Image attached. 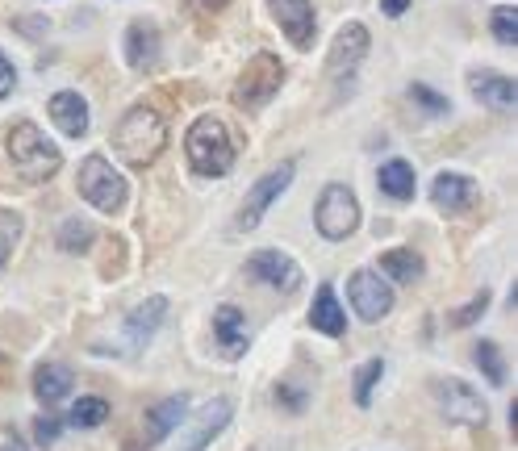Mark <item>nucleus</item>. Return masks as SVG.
Listing matches in <instances>:
<instances>
[{"label": "nucleus", "mask_w": 518, "mask_h": 451, "mask_svg": "<svg viewBox=\"0 0 518 451\" xmlns=\"http://www.w3.org/2000/svg\"><path fill=\"white\" fill-rule=\"evenodd\" d=\"M310 326L322 330V335H331V339H339L343 330H347V314H343V305H339L331 284H322V289H318L314 310H310Z\"/></svg>", "instance_id": "nucleus-21"}, {"label": "nucleus", "mask_w": 518, "mask_h": 451, "mask_svg": "<svg viewBox=\"0 0 518 451\" xmlns=\"http://www.w3.org/2000/svg\"><path fill=\"white\" fill-rule=\"evenodd\" d=\"M247 272H251L255 280L272 284L276 293H297V289H301V268H297V259H289L285 251H272V247L255 251V255L247 259Z\"/></svg>", "instance_id": "nucleus-11"}, {"label": "nucleus", "mask_w": 518, "mask_h": 451, "mask_svg": "<svg viewBox=\"0 0 518 451\" xmlns=\"http://www.w3.org/2000/svg\"><path fill=\"white\" fill-rule=\"evenodd\" d=\"M381 9H385V17H402L410 9V0H381Z\"/></svg>", "instance_id": "nucleus-35"}, {"label": "nucleus", "mask_w": 518, "mask_h": 451, "mask_svg": "<svg viewBox=\"0 0 518 451\" xmlns=\"http://www.w3.org/2000/svg\"><path fill=\"white\" fill-rule=\"evenodd\" d=\"M163 147H168V126H163V117L151 105L126 109V117L113 126V151L122 155L126 163H134V168L159 159Z\"/></svg>", "instance_id": "nucleus-1"}, {"label": "nucleus", "mask_w": 518, "mask_h": 451, "mask_svg": "<svg viewBox=\"0 0 518 451\" xmlns=\"http://www.w3.org/2000/svg\"><path fill=\"white\" fill-rule=\"evenodd\" d=\"M105 418H109V401H105V397H80L76 406H72V414H67V422L80 426V431L105 426Z\"/></svg>", "instance_id": "nucleus-25"}, {"label": "nucleus", "mask_w": 518, "mask_h": 451, "mask_svg": "<svg viewBox=\"0 0 518 451\" xmlns=\"http://www.w3.org/2000/svg\"><path fill=\"white\" fill-rule=\"evenodd\" d=\"M276 401H280V406H285V410H305V393L297 389V385H276Z\"/></svg>", "instance_id": "nucleus-33"}, {"label": "nucleus", "mask_w": 518, "mask_h": 451, "mask_svg": "<svg viewBox=\"0 0 518 451\" xmlns=\"http://www.w3.org/2000/svg\"><path fill=\"white\" fill-rule=\"evenodd\" d=\"M159 51H163V42H159V30L147 26V21H134V26L126 30V59L130 67L138 71H147L159 63Z\"/></svg>", "instance_id": "nucleus-20"}, {"label": "nucleus", "mask_w": 518, "mask_h": 451, "mask_svg": "<svg viewBox=\"0 0 518 451\" xmlns=\"http://www.w3.org/2000/svg\"><path fill=\"white\" fill-rule=\"evenodd\" d=\"M410 101H418L427 113H447V97H439V92L427 88V84H410Z\"/></svg>", "instance_id": "nucleus-31"}, {"label": "nucleus", "mask_w": 518, "mask_h": 451, "mask_svg": "<svg viewBox=\"0 0 518 451\" xmlns=\"http://www.w3.org/2000/svg\"><path fill=\"white\" fill-rule=\"evenodd\" d=\"M201 5H205V9H222V5H226V0H201Z\"/></svg>", "instance_id": "nucleus-38"}, {"label": "nucleus", "mask_w": 518, "mask_h": 451, "mask_svg": "<svg viewBox=\"0 0 518 451\" xmlns=\"http://www.w3.org/2000/svg\"><path fill=\"white\" fill-rule=\"evenodd\" d=\"M381 272H389L393 280H402V284H414L422 276V255L410 251V247H393L381 255Z\"/></svg>", "instance_id": "nucleus-24"}, {"label": "nucleus", "mask_w": 518, "mask_h": 451, "mask_svg": "<svg viewBox=\"0 0 518 451\" xmlns=\"http://www.w3.org/2000/svg\"><path fill=\"white\" fill-rule=\"evenodd\" d=\"M5 147H9V159H13L17 176L30 180V184L51 180V176L59 172V163H63V155H59L55 142L46 138L34 122H26V117H21V122H13L9 138H5Z\"/></svg>", "instance_id": "nucleus-2"}, {"label": "nucleus", "mask_w": 518, "mask_h": 451, "mask_svg": "<svg viewBox=\"0 0 518 451\" xmlns=\"http://www.w3.org/2000/svg\"><path fill=\"white\" fill-rule=\"evenodd\" d=\"M314 222L322 230V239H347L351 230L360 226V201L356 193H351L347 184H326L322 188V197H318V209H314Z\"/></svg>", "instance_id": "nucleus-6"}, {"label": "nucleus", "mask_w": 518, "mask_h": 451, "mask_svg": "<svg viewBox=\"0 0 518 451\" xmlns=\"http://www.w3.org/2000/svg\"><path fill=\"white\" fill-rule=\"evenodd\" d=\"M268 9L276 17V26L285 30V38L297 46V51H310L318 38V17L310 0H268Z\"/></svg>", "instance_id": "nucleus-9"}, {"label": "nucleus", "mask_w": 518, "mask_h": 451, "mask_svg": "<svg viewBox=\"0 0 518 451\" xmlns=\"http://www.w3.org/2000/svg\"><path fill=\"white\" fill-rule=\"evenodd\" d=\"M473 360H477V368L485 372V381H489V385H506V364H502V351H498V343L481 339V343L473 347Z\"/></svg>", "instance_id": "nucleus-26"}, {"label": "nucleus", "mask_w": 518, "mask_h": 451, "mask_svg": "<svg viewBox=\"0 0 518 451\" xmlns=\"http://www.w3.org/2000/svg\"><path fill=\"white\" fill-rule=\"evenodd\" d=\"M59 247H63V251H88V247H92L88 222H63V226H59Z\"/></svg>", "instance_id": "nucleus-28"}, {"label": "nucleus", "mask_w": 518, "mask_h": 451, "mask_svg": "<svg viewBox=\"0 0 518 451\" xmlns=\"http://www.w3.org/2000/svg\"><path fill=\"white\" fill-rule=\"evenodd\" d=\"M184 414H188V397L184 393L180 397H163L159 406H151L147 422H143V447H159L184 422Z\"/></svg>", "instance_id": "nucleus-14"}, {"label": "nucleus", "mask_w": 518, "mask_h": 451, "mask_svg": "<svg viewBox=\"0 0 518 451\" xmlns=\"http://www.w3.org/2000/svg\"><path fill=\"white\" fill-rule=\"evenodd\" d=\"M431 397L447 422H460V426H485L489 418V406L481 401V393L473 385L456 381V376H447V381H431Z\"/></svg>", "instance_id": "nucleus-7"}, {"label": "nucleus", "mask_w": 518, "mask_h": 451, "mask_svg": "<svg viewBox=\"0 0 518 451\" xmlns=\"http://www.w3.org/2000/svg\"><path fill=\"white\" fill-rule=\"evenodd\" d=\"M493 38H498L502 46H514V38H518V13L510 5H502L498 13H493Z\"/></svg>", "instance_id": "nucleus-30"}, {"label": "nucleus", "mask_w": 518, "mask_h": 451, "mask_svg": "<svg viewBox=\"0 0 518 451\" xmlns=\"http://www.w3.org/2000/svg\"><path fill=\"white\" fill-rule=\"evenodd\" d=\"M347 297L364 322H381L393 310V289L381 280V272H356L347 280Z\"/></svg>", "instance_id": "nucleus-10"}, {"label": "nucleus", "mask_w": 518, "mask_h": 451, "mask_svg": "<svg viewBox=\"0 0 518 451\" xmlns=\"http://www.w3.org/2000/svg\"><path fill=\"white\" fill-rule=\"evenodd\" d=\"M468 84H473V97L489 109H498V113H510L514 101H518V92H514V80L498 76V71H473L468 76Z\"/></svg>", "instance_id": "nucleus-17"}, {"label": "nucleus", "mask_w": 518, "mask_h": 451, "mask_svg": "<svg viewBox=\"0 0 518 451\" xmlns=\"http://www.w3.org/2000/svg\"><path fill=\"white\" fill-rule=\"evenodd\" d=\"M0 451H26V443H21V439H5V443H0Z\"/></svg>", "instance_id": "nucleus-36"}, {"label": "nucleus", "mask_w": 518, "mask_h": 451, "mask_svg": "<svg viewBox=\"0 0 518 451\" xmlns=\"http://www.w3.org/2000/svg\"><path fill=\"white\" fill-rule=\"evenodd\" d=\"M184 155L193 163L197 176H226L234 168V142L226 134V126L218 117H201V122L188 126V138H184Z\"/></svg>", "instance_id": "nucleus-3"}, {"label": "nucleus", "mask_w": 518, "mask_h": 451, "mask_svg": "<svg viewBox=\"0 0 518 451\" xmlns=\"http://www.w3.org/2000/svg\"><path fill=\"white\" fill-rule=\"evenodd\" d=\"M280 84H285V63H280L276 55H268V51H259V55L243 67L239 84H234V105L247 109V113L264 109V105L276 97V92H280Z\"/></svg>", "instance_id": "nucleus-5"}, {"label": "nucleus", "mask_w": 518, "mask_h": 451, "mask_svg": "<svg viewBox=\"0 0 518 451\" xmlns=\"http://www.w3.org/2000/svg\"><path fill=\"white\" fill-rule=\"evenodd\" d=\"M5 259H9V239L0 234V268H5Z\"/></svg>", "instance_id": "nucleus-37"}, {"label": "nucleus", "mask_w": 518, "mask_h": 451, "mask_svg": "<svg viewBox=\"0 0 518 451\" xmlns=\"http://www.w3.org/2000/svg\"><path fill=\"white\" fill-rule=\"evenodd\" d=\"M293 163H280V168H272L268 176H259L255 184H251V193H247V201L239 205V213H234V230H255L259 226V218L268 213V205L285 193V188L293 184Z\"/></svg>", "instance_id": "nucleus-8"}, {"label": "nucleus", "mask_w": 518, "mask_h": 451, "mask_svg": "<svg viewBox=\"0 0 518 451\" xmlns=\"http://www.w3.org/2000/svg\"><path fill=\"white\" fill-rule=\"evenodd\" d=\"M72 368H63V364H42L34 372V397L42 401V406H59V401L72 393Z\"/></svg>", "instance_id": "nucleus-22"}, {"label": "nucleus", "mask_w": 518, "mask_h": 451, "mask_svg": "<svg viewBox=\"0 0 518 451\" xmlns=\"http://www.w3.org/2000/svg\"><path fill=\"white\" fill-rule=\"evenodd\" d=\"M431 201L443 213H464V209L477 205V184L468 176H456V172H439L435 184H431Z\"/></svg>", "instance_id": "nucleus-16"}, {"label": "nucleus", "mask_w": 518, "mask_h": 451, "mask_svg": "<svg viewBox=\"0 0 518 451\" xmlns=\"http://www.w3.org/2000/svg\"><path fill=\"white\" fill-rule=\"evenodd\" d=\"M364 55H368V30L360 26V21H347V26L335 34V42H331L326 71H331L335 80H343V76H351V71L364 63Z\"/></svg>", "instance_id": "nucleus-12"}, {"label": "nucleus", "mask_w": 518, "mask_h": 451, "mask_svg": "<svg viewBox=\"0 0 518 451\" xmlns=\"http://www.w3.org/2000/svg\"><path fill=\"white\" fill-rule=\"evenodd\" d=\"M381 376H385V360H368L356 372V406H372V389H376Z\"/></svg>", "instance_id": "nucleus-27"}, {"label": "nucleus", "mask_w": 518, "mask_h": 451, "mask_svg": "<svg viewBox=\"0 0 518 451\" xmlns=\"http://www.w3.org/2000/svg\"><path fill=\"white\" fill-rule=\"evenodd\" d=\"M214 343L226 360H239V355L247 351L251 335H247V318L239 314V305H222V310L214 314Z\"/></svg>", "instance_id": "nucleus-15"}, {"label": "nucleus", "mask_w": 518, "mask_h": 451, "mask_svg": "<svg viewBox=\"0 0 518 451\" xmlns=\"http://www.w3.org/2000/svg\"><path fill=\"white\" fill-rule=\"evenodd\" d=\"M76 188H80V197L97 209V213H117L126 205V176L113 168V163L105 159V155H88L84 163H80V180H76Z\"/></svg>", "instance_id": "nucleus-4"}, {"label": "nucleus", "mask_w": 518, "mask_h": 451, "mask_svg": "<svg viewBox=\"0 0 518 451\" xmlns=\"http://www.w3.org/2000/svg\"><path fill=\"white\" fill-rule=\"evenodd\" d=\"M34 439H38V447H51L59 439V418H51V414L34 418Z\"/></svg>", "instance_id": "nucleus-32"}, {"label": "nucleus", "mask_w": 518, "mask_h": 451, "mask_svg": "<svg viewBox=\"0 0 518 451\" xmlns=\"http://www.w3.org/2000/svg\"><path fill=\"white\" fill-rule=\"evenodd\" d=\"M376 184H381V193H389L393 201H410L414 197V168L406 159H389V163H381V172H376Z\"/></svg>", "instance_id": "nucleus-23"}, {"label": "nucleus", "mask_w": 518, "mask_h": 451, "mask_svg": "<svg viewBox=\"0 0 518 451\" xmlns=\"http://www.w3.org/2000/svg\"><path fill=\"white\" fill-rule=\"evenodd\" d=\"M51 122L67 138H84L88 134V105H84L80 92H55L51 97Z\"/></svg>", "instance_id": "nucleus-18"}, {"label": "nucleus", "mask_w": 518, "mask_h": 451, "mask_svg": "<svg viewBox=\"0 0 518 451\" xmlns=\"http://www.w3.org/2000/svg\"><path fill=\"white\" fill-rule=\"evenodd\" d=\"M485 310H489V293L481 289V293H477L473 301H468V305H464V310H456V314H447V326H456V330H464V326H473V322H477V318H481Z\"/></svg>", "instance_id": "nucleus-29"}, {"label": "nucleus", "mask_w": 518, "mask_h": 451, "mask_svg": "<svg viewBox=\"0 0 518 451\" xmlns=\"http://www.w3.org/2000/svg\"><path fill=\"white\" fill-rule=\"evenodd\" d=\"M13 88H17V71H13V63L5 59V51H0V97H9Z\"/></svg>", "instance_id": "nucleus-34"}, {"label": "nucleus", "mask_w": 518, "mask_h": 451, "mask_svg": "<svg viewBox=\"0 0 518 451\" xmlns=\"http://www.w3.org/2000/svg\"><path fill=\"white\" fill-rule=\"evenodd\" d=\"M230 414H234V406H230V397H218V401H209V406L197 414V422H193V431L184 435V443H180V451H205L209 443H214L222 431H226V422H230Z\"/></svg>", "instance_id": "nucleus-13"}, {"label": "nucleus", "mask_w": 518, "mask_h": 451, "mask_svg": "<svg viewBox=\"0 0 518 451\" xmlns=\"http://www.w3.org/2000/svg\"><path fill=\"white\" fill-rule=\"evenodd\" d=\"M163 314H168V297H147L143 305H134L130 318H126V339H130V347H143V343L155 335V330H159Z\"/></svg>", "instance_id": "nucleus-19"}]
</instances>
